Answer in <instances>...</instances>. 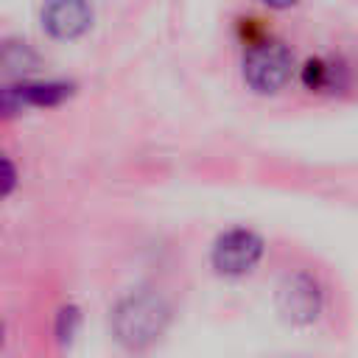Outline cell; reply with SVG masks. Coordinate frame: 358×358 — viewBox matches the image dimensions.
I'll return each mask as SVG.
<instances>
[{"label": "cell", "instance_id": "cell-1", "mask_svg": "<svg viewBox=\"0 0 358 358\" xmlns=\"http://www.w3.org/2000/svg\"><path fill=\"white\" fill-rule=\"evenodd\" d=\"M168 316H171V310L159 294L137 291V294L123 296L115 305L112 333L123 347L140 350V347H148L151 341H157L162 336Z\"/></svg>", "mask_w": 358, "mask_h": 358}, {"label": "cell", "instance_id": "cell-2", "mask_svg": "<svg viewBox=\"0 0 358 358\" xmlns=\"http://www.w3.org/2000/svg\"><path fill=\"white\" fill-rule=\"evenodd\" d=\"M294 73V53L288 45L277 39L257 42L243 56V81L257 95H274L280 92Z\"/></svg>", "mask_w": 358, "mask_h": 358}, {"label": "cell", "instance_id": "cell-3", "mask_svg": "<svg viewBox=\"0 0 358 358\" xmlns=\"http://www.w3.org/2000/svg\"><path fill=\"white\" fill-rule=\"evenodd\" d=\"M274 299H277L280 316L294 327H310L324 310V288L305 268L288 271L280 280Z\"/></svg>", "mask_w": 358, "mask_h": 358}, {"label": "cell", "instance_id": "cell-4", "mask_svg": "<svg viewBox=\"0 0 358 358\" xmlns=\"http://www.w3.org/2000/svg\"><path fill=\"white\" fill-rule=\"evenodd\" d=\"M263 257V238L252 229L235 227L213 243V268L224 277H243L249 274Z\"/></svg>", "mask_w": 358, "mask_h": 358}, {"label": "cell", "instance_id": "cell-5", "mask_svg": "<svg viewBox=\"0 0 358 358\" xmlns=\"http://www.w3.org/2000/svg\"><path fill=\"white\" fill-rule=\"evenodd\" d=\"M42 25L53 39H78L92 25V8L87 0H48Z\"/></svg>", "mask_w": 358, "mask_h": 358}, {"label": "cell", "instance_id": "cell-6", "mask_svg": "<svg viewBox=\"0 0 358 358\" xmlns=\"http://www.w3.org/2000/svg\"><path fill=\"white\" fill-rule=\"evenodd\" d=\"M344 81H347V70L336 59L313 56L302 67V84L310 92H336L344 87Z\"/></svg>", "mask_w": 358, "mask_h": 358}, {"label": "cell", "instance_id": "cell-7", "mask_svg": "<svg viewBox=\"0 0 358 358\" xmlns=\"http://www.w3.org/2000/svg\"><path fill=\"white\" fill-rule=\"evenodd\" d=\"M36 64V56L25 48V45H20V42H8L3 50H0V67L6 70V73H25L28 67H34Z\"/></svg>", "mask_w": 358, "mask_h": 358}, {"label": "cell", "instance_id": "cell-8", "mask_svg": "<svg viewBox=\"0 0 358 358\" xmlns=\"http://www.w3.org/2000/svg\"><path fill=\"white\" fill-rule=\"evenodd\" d=\"M76 330H78V310L76 308H64L59 313V327H56L59 341H70L76 336Z\"/></svg>", "mask_w": 358, "mask_h": 358}, {"label": "cell", "instance_id": "cell-9", "mask_svg": "<svg viewBox=\"0 0 358 358\" xmlns=\"http://www.w3.org/2000/svg\"><path fill=\"white\" fill-rule=\"evenodd\" d=\"M14 182H17V171H14V165H11L6 157H0V199L11 193Z\"/></svg>", "mask_w": 358, "mask_h": 358}, {"label": "cell", "instance_id": "cell-10", "mask_svg": "<svg viewBox=\"0 0 358 358\" xmlns=\"http://www.w3.org/2000/svg\"><path fill=\"white\" fill-rule=\"evenodd\" d=\"M268 8H277V11H285V8H291V6H296L299 0H263Z\"/></svg>", "mask_w": 358, "mask_h": 358}]
</instances>
